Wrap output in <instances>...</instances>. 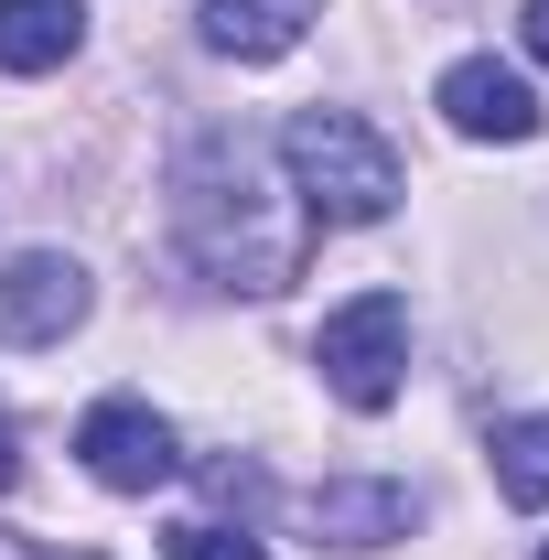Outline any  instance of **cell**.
<instances>
[{"instance_id": "6da1fadb", "label": "cell", "mask_w": 549, "mask_h": 560, "mask_svg": "<svg viewBox=\"0 0 549 560\" xmlns=\"http://www.w3.org/2000/svg\"><path fill=\"white\" fill-rule=\"evenodd\" d=\"M173 226H184V248L215 291H291L302 248H313L302 195L270 173V151L248 130H206L173 162Z\"/></svg>"}, {"instance_id": "7a4b0ae2", "label": "cell", "mask_w": 549, "mask_h": 560, "mask_svg": "<svg viewBox=\"0 0 549 560\" xmlns=\"http://www.w3.org/2000/svg\"><path fill=\"white\" fill-rule=\"evenodd\" d=\"M280 173H291V195H302L313 226H377V215L410 195L388 130L355 119V108H302V119H280Z\"/></svg>"}, {"instance_id": "3957f363", "label": "cell", "mask_w": 549, "mask_h": 560, "mask_svg": "<svg viewBox=\"0 0 549 560\" xmlns=\"http://www.w3.org/2000/svg\"><path fill=\"white\" fill-rule=\"evenodd\" d=\"M313 366H324V388H335L344 410H388L399 377H410V302H399V291L335 302L324 335H313Z\"/></svg>"}, {"instance_id": "277c9868", "label": "cell", "mask_w": 549, "mask_h": 560, "mask_svg": "<svg viewBox=\"0 0 549 560\" xmlns=\"http://www.w3.org/2000/svg\"><path fill=\"white\" fill-rule=\"evenodd\" d=\"M75 453H86V475L108 495H151L184 475V442H173V420L140 410V399H97V410L75 420Z\"/></svg>"}, {"instance_id": "5b68a950", "label": "cell", "mask_w": 549, "mask_h": 560, "mask_svg": "<svg viewBox=\"0 0 549 560\" xmlns=\"http://www.w3.org/2000/svg\"><path fill=\"white\" fill-rule=\"evenodd\" d=\"M86 270H75L66 248H22V259H0V346H66L75 324H86Z\"/></svg>"}, {"instance_id": "8992f818", "label": "cell", "mask_w": 549, "mask_h": 560, "mask_svg": "<svg viewBox=\"0 0 549 560\" xmlns=\"http://www.w3.org/2000/svg\"><path fill=\"white\" fill-rule=\"evenodd\" d=\"M431 108L453 119L464 140H539V86L517 66H495V55H464V66H442V86H431Z\"/></svg>"}, {"instance_id": "52a82bcc", "label": "cell", "mask_w": 549, "mask_h": 560, "mask_svg": "<svg viewBox=\"0 0 549 560\" xmlns=\"http://www.w3.org/2000/svg\"><path fill=\"white\" fill-rule=\"evenodd\" d=\"M302 517H313L324 550H388V539H410L420 495L410 486H377V475H335V486L302 495Z\"/></svg>"}, {"instance_id": "ba28073f", "label": "cell", "mask_w": 549, "mask_h": 560, "mask_svg": "<svg viewBox=\"0 0 549 560\" xmlns=\"http://www.w3.org/2000/svg\"><path fill=\"white\" fill-rule=\"evenodd\" d=\"M313 22H324V0H206V44L237 66H280Z\"/></svg>"}, {"instance_id": "9c48e42d", "label": "cell", "mask_w": 549, "mask_h": 560, "mask_svg": "<svg viewBox=\"0 0 549 560\" xmlns=\"http://www.w3.org/2000/svg\"><path fill=\"white\" fill-rule=\"evenodd\" d=\"M86 44V0H0V75H55Z\"/></svg>"}, {"instance_id": "30bf717a", "label": "cell", "mask_w": 549, "mask_h": 560, "mask_svg": "<svg viewBox=\"0 0 549 560\" xmlns=\"http://www.w3.org/2000/svg\"><path fill=\"white\" fill-rule=\"evenodd\" d=\"M495 495L506 506H549V410L495 420Z\"/></svg>"}, {"instance_id": "8fae6325", "label": "cell", "mask_w": 549, "mask_h": 560, "mask_svg": "<svg viewBox=\"0 0 549 560\" xmlns=\"http://www.w3.org/2000/svg\"><path fill=\"white\" fill-rule=\"evenodd\" d=\"M162 560H270L248 528H215V517H184L173 539H162Z\"/></svg>"}, {"instance_id": "7c38bea8", "label": "cell", "mask_w": 549, "mask_h": 560, "mask_svg": "<svg viewBox=\"0 0 549 560\" xmlns=\"http://www.w3.org/2000/svg\"><path fill=\"white\" fill-rule=\"evenodd\" d=\"M11 475H22V431L0 420V495H11Z\"/></svg>"}, {"instance_id": "4fadbf2b", "label": "cell", "mask_w": 549, "mask_h": 560, "mask_svg": "<svg viewBox=\"0 0 549 560\" xmlns=\"http://www.w3.org/2000/svg\"><path fill=\"white\" fill-rule=\"evenodd\" d=\"M528 55L549 66V0H528Z\"/></svg>"}, {"instance_id": "5bb4252c", "label": "cell", "mask_w": 549, "mask_h": 560, "mask_svg": "<svg viewBox=\"0 0 549 560\" xmlns=\"http://www.w3.org/2000/svg\"><path fill=\"white\" fill-rule=\"evenodd\" d=\"M539 560H549V539H539Z\"/></svg>"}]
</instances>
